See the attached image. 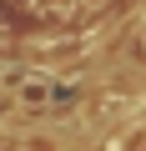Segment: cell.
I'll list each match as a JSON object with an SVG mask.
<instances>
[{
  "mask_svg": "<svg viewBox=\"0 0 146 151\" xmlns=\"http://www.w3.org/2000/svg\"><path fill=\"white\" fill-rule=\"evenodd\" d=\"M55 101V81L50 76H20L15 81V106L20 111H45Z\"/></svg>",
  "mask_w": 146,
  "mask_h": 151,
  "instance_id": "1",
  "label": "cell"
},
{
  "mask_svg": "<svg viewBox=\"0 0 146 151\" xmlns=\"http://www.w3.org/2000/svg\"><path fill=\"white\" fill-rule=\"evenodd\" d=\"M141 40H146V15H141Z\"/></svg>",
  "mask_w": 146,
  "mask_h": 151,
  "instance_id": "2",
  "label": "cell"
},
{
  "mask_svg": "<svg viewBox=\"0 0 146 151\" xmlns=\"http://www.w3.org/2000/svg\"><path fill=\"white\" fill-rule=\"evenodd\" d=\"M86 5H106V0H86Z\"/></svg>",
  "mask_w": 146,
  "mask_h": 151,
  "instance_id": "3",
  "label": "cell"
}]
</instances>
